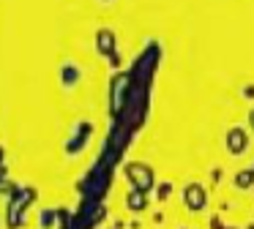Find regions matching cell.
Wrapping results in <instances>:
<instances>
[{
	"label": "cell",
	"instance_id": "obj_5",
	"mask_svg": "<svg viewBox=\"0 0 254 229\" xmlns=\"http://www.w3.org/2000/svg\"><path fill=\"white\" fill-rule=\"evenodd\" d=\"M249 128L254 131V109H252V112H249Z\"/></svg>",
	"mask_w": 254,
	"mask_h": 229
},
{
	"label": "cell",
	"instance_id": "obj_3",
	"mask_svg": "<svg viewBox=\"0 0 254 229\" xmlns=\"http://www.w3.org/2000/svg\"><path fill=\"white\" fill-rule=\"evenodd\" d=\"M235 185H238L241 191L252 188V185H254V169L249 167V169H243V172H238V174H235Z\"/></svg>",
	"mask_w": 254,
	"mask_h": 229
},
{
	"label": "cell",
	"instance_id": "obj_2",
	"mask_svg": "<svg viewBox=\"0 0 254 229\" xmlns=\"http://www.w3.org/2000/svg\"><path fill=\"white\" fill-rule=\"evenodd\" d=\"M183 202H186L191 210H202L205 202H208V194H205V188L199 183H191V185H186V191H183Z\"/></svg>",
	"mask_w": 254,
	"mask_h": 229
},
{
	"label": "cell",
	"instance_id": "obj_6",
	"mask_svg": "<svg viewBox=\"0 0 254 229\" xmlns=\"http://www.w3.org/2000/svg\"><path fill=\"white\" fill-rule=\"evenodd\" d=\"M224 229H238V227H224Z\"/></svg>",
	"mask_w": 254,
	"mask_h": 229
},
{
	"label": "cell",
	"instance_id": "obj_4",
	"mask_svg": "<svg viewBox=\"0 0 254 229\" xmlns=\"http://www.w3.org/2000/svg\"><path fill=\"white\" fill-rule=\"evenodd\" d=\"M243 96H246V98H254V85H246V87H243Z\"/></svg>",
	"mask_w": 254,
	"mask_h": 229
},
{
	"label": "cell",
	"instance_id": "obj_1",
	"mask_svg": "<svg viewBox=\"0 0 254 229\" xmlns=\"http://www.w3.org/2000/svg\"><path fill=\"white\" fill-rule=\"evenodd\" d=\"M227 153L230 156H243L246 153V147H249V134L241 128V125H232L230 131H227Z\"/></svg>",
	"mask_w": 254,
	"mask_h": 229
},
{
	"label": "cell",
	"instance_id": "obj_7",
	"mask_svg": "<svg viewBox=\"0 0 254 229\" xmlns=\"http://www.w3.org/2000/svg\"><path fill=\"white\" fill-rule=\"evenodd\" d=\"M252 169H254V167H252Z\"/></svg>",
	"mask_w": 254,
	"mask_h": 229
}]
</instances>
